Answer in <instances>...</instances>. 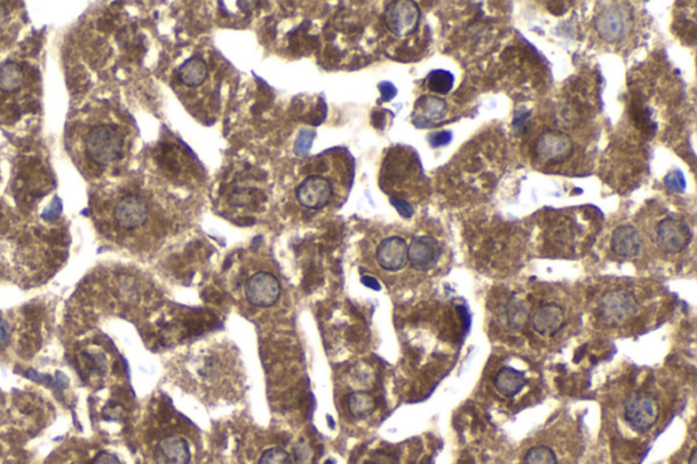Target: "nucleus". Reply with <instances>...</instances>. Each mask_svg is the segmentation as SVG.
<instances>
[{
    "instance_id": "nucleus-32",
    "label": "nucleus",
    "mask_w": 697,
    "mask_h": 464,
    "mask_svg": "<svg viewBox=\"0 0 697 464\" xmlns=\"http://www.w3.org/2000/svg\"><path fill=\"white\" fill-rule=\"evenodd\" d=\"M10 343V329L6 322L0 323V350L7 348Z\"/></svg>"
},
{
    "instance_id": "nucleus-22",
    "label": "nucleus",
    "mask_w": 697,
    "mask_h": 464,
    "mask_svg": "<svg viewBox=\"0 0 697 464\" xmlns=\"http://www.w3.org/2000/svg\"><path fill=\"white\" fill-rule=\"evenodd\" d=\"M426 83L432 93L447 94L454 87L455 77L447 70H435L426 78Z\"/></svg>"
},
{
    "instance_id": "nucleus-13",
    "label": "nucleus",
    "mask_w": 697,
    "mask_h": 464,
    "mask_svg": "<svg viewBox=\"0 0 697 464\" xmlns=\"http://www.w3.org/2000/svg\"><path fill=\"white\" fill-rule=\"evenodd\" d=\"M155 459L157 464H190V444L180 436H166L157 445Z\"/></svg>"
},
{
    "instance_id": "nucleus-33",
    "label": "nucleus",
    "mask_w": 697,
    "mask_h": 464,
    "mask_svg": "<svg viewBox=\"0 0 697 464\" xmlns=\"http://www.w3.org/2000/svg\"><path fill=\"white\" fill-rule=\"evenodd\" d=\"M361 283H363L364 286L369 288V289H372V291H382V285H380V283H379V281H377L376 278H373V276H368V275L363 276V278H361Z\"/></svg>"
},
{
    "instance_id": "nucleus-4",
    "label": "nucleus",
    "mask_w": 697,
    "mask_h": 464,
    "mask_svg": "<svg viewBox=\"0 0 697 464\" xmlns=\"http://www.w3.org/2000/svg\"><path fill=\"white\" fill-rule=\"evenodd\" d=\"M575 146L569 136L562 131L547 130L537 138L534 154L538 161L547 165L562 164L574 154Z\"/></svg>"
},
{
    "instance_id": "nucleus-8",
    "label": "nucleus",
    "mask_w": 697,
    "mask_h": 464,
    "mask_svg": "<svg viewBox=\"0 0 697 464\" xmlns=\"http://www.w3.org/2000/svg\"><path fill=\"white\" fill-rule=\"evenodd\" d=\"M281 295V283L272 272L260 271L250 276L246 283V297L259 308L272 307Z\"/></svg>"
},
{
    "instance_id": "nucleus-29",
    "label": "nucleus",
    "mask_w": 697,
    "mask_h": 464,
    "mask_svg": "<svg viewBox=\"0 0 697 464\" xmlns=\"http://www.w3.org/2000/svg\"><path fill=\"white\" fill-rule=\"evenodd\" d=\"M92 464H123L120 462V459L117 458L116 455L111 453V452H107V451H101L98 452L97 455L95 456L93 462Z\"/></svg>"
},
{
    "instance_id": "nucleus-12",
    "label": "nucleus",
    "mask_w": 697,
    "mask_h": 464,
    "mask_svg": "<svg viewBox=\"0 0 697 464\" xmlns=\"http://www.w3.org/2000/svg\"><path fill=\"white\" fill-rule=\"evenodd\" d=\"M376 257L384 270L391 272L402 270L408 262V245L402 237H388L377 247Z\"/></svg>"
},
{
    "instance_id": "nucleus-6",
    "label": "nucleus",
    "mask_w": 697,
    "mask_h": 464,
    "mask_svg": "<svg viewBox=\"0 0 697 464\" xmlns=\"http://www.w3.org/2000/svg\"><path fill=\"white\" fill-rule=\"evenodd\" d=\"M421 11L417 3L410 0H398L388 4L384 20L389 32L395 36L405 37L413 35L418 28Z\"/></svg>"
},
{
    "instance_id": "nucleus-16",
    "label": "nucleus",
    "mask_w": 697,
    "mask_h": 464,
    "mask_svg": "<svg viewBox=\"0 0 697 464\" xmlns=\"http://www.w3.org/2000/svg\"><path fill=\"white\" fill-rule=\"evenodd\" d=\"M641 236L632 225H621L612 236V251L617 256L632 259L641 251Z\"/></svg>"
},
{
    "instance_id": "nucleus-9",
    "label": "nucleus",
    "mask_w": 697,
    "mask_h": 464,
    "mask_svg": "<svg viewBox=\"0 0 697 464\" xmlns=\"http://www.w3.org/2000/svg\"><path fill=\"white\" fill-rule=\"evenodd\" d=\"M296 196L301 206L310 210H322L329 204L332 197V187L329 180L315 174L307 177L297 187Z\"/></svg>"
},
{
    "instance_id": "nucleus-25",
    "label": "nucleus",
    "mask_w": 697,
    "mask_h": 464,
    "mask_svg": "<svg viewBox=\"0 0 697 464\" xmlns=\"http://www.w3.org/2000/svg\"><path fill=\"white\" fill-rule=\"evenodd\" d=\"M665 185L669 191L674 193V194H681L685 191L686 188V183H685V177L681 171H673L670 173L667 174L665 177Z\"/></svg>"
},
{
    "instance_id": "nucleus-28",
    "label": "nucleus",
    "mask_w": 697,
    "mask_h": 464,
    "mask_svg": "<svg viewBox=\"0 0 697 464\" xmlns=\"http://www.w3.org/2000/svg\"><path fill=\"white\" fill-rule=\"evenodd\" d=\"M451 140H452V134L449 131H440L429 136V143L432 147L446 146Z\"/></svg>"
},
{
    "instance_id": "nucleus-5",
    "label": "nucleus",
    "mask_w": 697,
    "mask_h": 464,
    "mask_svg": "<svg viewBox=\"0 0 697 464\" xmlns=\"http://www.w3.org/2000/svg\"><path fill=\"white\" fill-rule=\"evenodd\" d=\"M624 415L626 422L636 432H647L658 421V403L647 393L631 395L625 402Z\"/></svg>"
},
{
    "instance_id": "nucleus-20",
    "label": "nucleus",
    "mask_w": 697,
    "mask_h": 464,
    "mask_svg": "<svg viewBox=\"0 0 697 464\" xmlns=\"http://www.w3.org/2000/svg\"><path fill=\"white\" fill-rule=\"evenodd\" d=\"M23 83V73L20 64L16 61H4L0 66V90L16 92Z\"/></svg>"
},
{
    "instance_id": "nucleus-19",
    "label": "nucleus",
    "mask_w": 697,
    "mask_h": 464,
    "mask_svg": "<svg viewBox=\"0 0 697 464\" xmlns=\"http://www.w3.org/2000/svg\"><path fill=\"white\" fill-rule=\"evenodd\" d=\"M348 413L356 417V418H367L369 417L375 408H376V401L373 395L365 391H354L351 392L346 399Z\"/></svg>"
},
{
    "instance_id": "nucleus-37",
    "label": "nucleus",
    "mask_w": 697,
    "mask_h": 464,
    "mask_svg": "<svg viewBox=\"0 0 697 464\" xmlns=\"http://www.w3.org/2000/svg\"><path fill=\"white\" fill-rule=\"evenodd\" d=\"M71 464H80V463H71Z\"/></svg>"
},
{
    "instance_id": "nucleus-14",
    "label": "nucleus",
    "mask_w": 697,
    "mask_h": 464,
    "mask_svg": "<svg viewBox=\"0 0 697 464\" xmlns=\"http://www.w3.org/2000/svg\"><path fill=\"white\" fill-rule=\"evenodd\" d=\"M564 323V310L554 303L543 304L531 316L533 329L543 336H554L562 329Z\"/></svg>"
},
{
    "instance_id": "nucleus-18",
    "label": "nucleus",
    "mask_w": 697,
    "mask_h": 464,
    "mask_svg": "<svg viewBox=\"0 0 697 464\" xmlns=\"http://www.w3.org/2000/svg\"><path fill=\"white\" fill-rule=\"evenodd\" d=\"M207 74V66L205 60L200 58L188 59L178 70L180 79L190 87L200 86L206 80Z\"/></svg>"
},
{
    "instance_id": "nucleus-17",
    "label": "nucleus",
    "mask_w": 697,
    "mask_h": 464,
    "mask_svg": "<svg viewBox=\"0 0 697 464\" xmlns=\"http://www.w3.org/2000/svg\"><path fill=\"white\" fill-rule=\"evenodd\" d=\"M526 386V377L522 372L514 367H505L499 370L495 377V387L505 398L518 395Z\"/></svg>"
},
{
    "instance_id": "nucleus-36",
    "label": "nucleus",
    "mask_w": 697,
    "mask_h": 464,
    "mask_svg": "<svg viewBox=\"0 0 697 464\" xmlns=\"http://www.w3.org/2000/svg\"><path fill=\"white\" fill-rule=\"evenodd\" d=\"M325 464H335V462L334 460H327Z\"/></svg>"
},
{
    "instance_id": "nucleus-7",
    "label": "nucleus",
    "mask_w": 697,
    "mask_h": 464,
    "mask_svg": "<svg viewBox=\"0 0 697 464\" xmlns=\"http://www.w3.org/2000/svg\"><path fill=\"white\" fill-rule=\"evenodd\" d=\"M655 238L662 251L678 253L689 245L692 240V232L689 225L684 219L667 216L659 222Z\"/></svg>"
},
{
    "instance_id": "nucleus-26",
    "label": "nucleus",
    "mask_w": 697,
    "mask_h": 464,
    "mask_svg": "<svg viewBox=\"0 0 697 464\" xmlns=\"http://www.w3.org/2000/svg\"><path fill=\"white\" fill-rule=\"evenodd\" d=\"M312 134L310 131L304 130L300 133V135L297 138L296 143H294V152L297 155H305L308 153L310 150V145H312Z\"/></svg>"
},
{
    "instance_id": "nucleus-34",
    "label": "nucleus",
    "mask_w": 697,
    "mask_h": 464,
    "mask_svg": "<svg viewBox=\"0 0 697 464\" xmlns=\"http://www.w3.org/2000/svg\"><path fill=\"white\" fill-rule=\"evenodd\" d=\"M688 464H697V449L693 448L691 456H689V460H688Z\"/></svg>"
},
{
    "instance_id": "nucleus-21",
    "label": "nucleus",
    "mask_w": 697,
    "mask_h": 464,
    "mask_svg": "<svg viewBox=\"0 0 697 464\" xmlns=\"http://www.w3.org/2000/svg\"><path fill=\"white\" fill-rule=\"evenodd\" d=\"M505 317L509 329L519 331L530 320V308L522 300L514 298L505 307Z\"/></svg>"
},
{
    "instance_id": "nucleus-15",
    "label": "nucleus",
    "mask_w": 697,
    "mask_h": 464,
    "mask_svg": "<svg viewBox=\"0 0 697 464\" xmlns=\"http://www.w3.org/2000/svg\"><path fill=\"white\" fill-rule=\"evenodd\" d=\"M447 102L436 96H424L416 102L413 112V124L418 128H425L446 117Z\"/></svg>"
},
{
    "instance_id": "nucleus-35",
    "label": "nucleus",
    "mask_w": 697,
    "mask_h": 464,
    "mask_svg": "<svg viewBox=\"0 0 697 464\" xmlns=\"http://www.w3.org/2000/svg\"><path fill=\"white\" fill-rule=\"evenodd\" d=\"M6 17H7V13H6V8L0 4V26L4 23L6 20Z\"/></svg>"
},
{
    "instance_id": "nucleus-27",
    "label": "nucleus",
    "mask_w": 697,
    "mask_h": 464,
    "mask_svg": "<svg viewBox=\"0 0 697 464\" xmlns=\"http://www.w3.org/2000/svg\"><path fill=\"white\" fill-rule=\"evenodd\" d=\"M389 202H391V204L398 210V213L401 214L404 218H411L413 216L414 209H413V206L408 202H406V200H404L401 197L392 196L389 199Z\"/></svg>"
},
{
    "instance_id": "nucleus-23",
    "label": "nucleus",
    "mask_w": 697,
    "mask_h": 464,
    "mask_svg": "<svg viewBox=\"0 0 697 464\" xmlns=\"http://www.w3.org/2000/svg\"><path fill=\"white\" fill-rule=\"evenodd\" d=\"M523 464H559L557 456L549 446L538 445L528 449L523 458Z\"/></svg>"
},
{
    "instance_id": "nucleus-30",
    "label": "nucleus",
    "mask_w": 697,
    "mask_h": 464,
    "mask_svg": "<svg viewBox=\"0 0 697 464\" xmlns=\"http://www.w3.org/2000/svg\"><path fill=\"white\" fill-rule=\"evenodd\" d=\"M365 464H398V460L392 455L379 452L373 458H370Z\"/></svg>"
},
{
    "instance_id": "nucleus-2",
    "label": "nucleus",
    "mask_w": 697,
    "mask_h": 464,
    "mask_svg": "<svg viewBox=\"0 0 697 464\" xmlns=\"http://www.w3.org/2000/svg\"><path fill=\"white\" fill-rule=\"evenodd\" d=\"M638 301L631 291L624 289L607 291L600 301L602 320L613 327H617L632 319L638 313Z\"/></svg>"
},
{
    "instance_id": "nucleus-31",
    "label": "nucleus",
    "mask_w": 697,
    "mask_h": 464,
    "mask_svg": "<svg viewBox=\"0 0 697 464\" xmlns=\"http://www.w3.org/2000/svg\"><path fill=\"white\" fill-rule=\"evenodd\" d=\"M379 89L382 92V96H383L384 101H389V99H392V98L396 96V87L392 83H389V82L380 83L379 85Z\"/></svg>"
},
{
    "instance_id": "nucleus-3",
    "label": "nucleus",
    "mask_w": 697,
    "mask_h": 464,
    "mask_svg": "<svg viewBox=\"0 0 697 464\" xmlns=\"http://www.w3.org/2000/svg\"><path fill=\"white\" fill-rule=\"evenodd\" d=\"M632 26V10L621 3H613L600 8L595 18V29L600 39L609 42L621 39Z\"/></svg>"
},
{
    "instance_id": "nucleus-10",
    "label": "nucleus",
    "mask_w": 697,
    "mask_h": 464,
    "mask_svg": "<svg viewBox=\"0 0 697 464\" xmlns=\"http://www.w3.org/2000/svg\"><path fill=\"white\" fill-rule=\"evenodd\" d=\"M149 215V209L146 202L136 196L127 195L121 197L114 209V216L117 225L126 231H135L140 228Z\"/></svg>"
},
{
    "instance_id": "nucleus-24",
    "label": "nucleus",
    "mask_w": 697,
    "mask_h": 464,
    "mask_svg": "<svg viewBox=\"0 0 697 464\" xmlns=\"http://www.w3.org/2000/svg\"><path fill=\"white\" fill-rule=\"evenodd\" d=\"M257 464H293L291 455L279 446H272L265 451Z\"/></svg>"
},
{
    "instance_id": "nucleus-1",
    "label": "nucleus",
    "mask_w": 697,
    "mask_h": 464,
    "mask_svg": "<svg viewBox=\"0 0 697 464\" xmlns=\"http://www.w3.org/2000/svg\"><path fill=\"white\" fill-rule=\"evenodd\" d=\"M85 146L89 157L98 165H109L121 158L124 140L117 127L101 124L87 133Z\"/></svg>"
},
{
    "instance_id": "nucleus-11",
    "label": "nucleus",
    "mask_w": 697,
    "mask_h": 464,
    "mask_svg": "<svg viewBox=\"0 0 697 464\" xmlns=\"http://www.w3.org/2000/svg\"><path fill=\"white\" fill-rule=\"evenodd\" d=\"M442 255L439 241L432 236L416 237L408 245V262L416 270L433 269Z\"/></svg>"
}]
</instances>
